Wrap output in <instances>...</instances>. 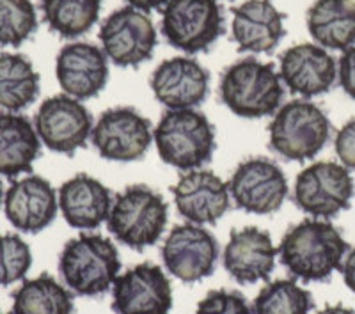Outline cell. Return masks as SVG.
Returning <instances> with one entry per match:
<instances>
[{"label":"cell","mask_w":355,"mask_h":314,"mask_svg":"<svg viewBox=\"0 0 355 314\" xmlns=\"http://www.w3.org/2000/svg\"><path fill=\"white\" fill-rule=\"evenodd\" d=\"M348 243L331 222L306 218L288 229L279 245V258L293 279L325 282L341 268Z\"/></svg>","instance_id":"obj_1"},{"label":"cell","mask_w":355,"mask_h":314,"mask_svg":"<svg viewBox=\"0 0 355 314\" xmlns=\"http://www.w3.org/2000/svg\"><path fill=\"white\" fill-rule=\"evenodd\" d=\"M218 93L231 112L245 119L272 116L284 98L283 80L274 64L254 57L240 59L222 73Z\"/></svg>","instance_id":"obj_2"},{"label":"cell","mask_w":355,"mask_h":314,"mask_svg":"<svg viewBox=\"0 0 355 314\" xmlns=\"http://www.w3.org/2000/svg\"><path fill=\"white\" fill-rule=\"evenodd\" d=\"M121 261L116 245L101 234L82 233L59 256V272L69 291L78 297H98L114 286Z\"/></svg>","instance_id":"obj_3"},{"label":"cell","mask_w":355,"mask_h":314,"mask_svg":"<svg viewBox=\"0 0 355 314\" xmlns=\"http://www.w3.org/2000/svg\"><path fill=\"white\" fill-rule=\"evenodd\" d=\"M153 139L167 166L189 173L201 169L215 153V130L210 119L196 109L166 110Z\"/></svg>","instance_id":"obj_4"},{"label":"cell","mask_w":355,"mask_h":314,"mask_svg":"<svg viewBox=\"0 0 355 314\" xmlns=\"http://www.w3.org/2000/svg\"><path fill=\"white\" fill-rule=\"evenodd\" d=\"M169 208L160 193L148 185H130L114 198L107 226L117 242L144 250L166 231Z\"/></svg>","instance_id":"obj_5"},{"label":"cell","mask_w":355,"mask_h":314,"mask_svg":"<svg viewBox=\"0 0 355 314\" xmlns=\"http://www.w3.org/2000/svg\"><path fill=\"white\" fill-rule=\"evenodd\" d=\"M331 121L322 107L307 100L284 103L268 125L272 151L284 160L315 158L331 137Z\"/></svg>","instance_id":"obj_6"},{"label":"cell","mask_w":355,"mask_h":314,"mask_svg":"<svg viewBox=\"0 0 355 314\" xmlns=\"http://www.w3.org/2000/svg\"><path fill=\"white\" fill-rule=\"evenodd\" d=\"M355 183L350 171L336 162H315L295 180V204L315 218H332L350 208Z\"/></svg>","instance_id":"obj_7"},{"label":"cell","mask_w":355,"mask_h":314,"mask_svg":"<svg viewBox=\"0 0 355 314\" xmlns=\"http://www.w3.org/2000/svg\"><path fill=\"white\" fill-rule=\"evenodd\" d=\"M224 33L217 0H169L162 15V34L174 49L206 52Z\"/></svg>","instance_id":"obj_8"},{"label":"cell","mask_w":355,"mask_h":314,"mask_svg":"<svg viewBox=\"0 0 355 314\" xmlns=\"http://www.w3.org/2000/svg\"><path fill=\"white\" fill-rule=\"evenodd\" d=\"M34 128L41 144L50 151L73 155L85 148L93 133V116L85 105L68 94H57L40 105L34 116Z\"/></svg>","instance_id":"obj_9"},{"label":"cell","mask_w":355,"mask_h":314,"mask_svg":"<svg viewBox=\"0 0 355 314\" xmlns=\"http://www.w3.org/2000/svg\"><path fill=\"white\" fill-rule=\"evenodd\" d=\"M227 186L234 206L247 213H274L288 198V180L283 169L265 157L243 160L234 169Z\"/></svg>","instance_id":"obj_10"},{"label":"cell","mask_w":355,"mask_h":314,"mask_svg":"<svg viewBox=\"0 0 355 314\" xmlns=\"http://www.w3.org/2000/svg\"><path fill=\"white\" fill-rule=\"evenodd\" d=\"M103 52L119 68H135L150 61L157 46V30L151 18L139 9L126 6L117 9L100 28Z\"/></svg>","instance_id":"obj_11"},{"label":"cell","mask_w":355,"mask_h":314,"mask_svg":"<svg viewBox=\"0 0 355 314\" xmlns=\"http://www.w3.org/2000/svg\"><path fill=\"white\" fill-rule=\"evenodd\" d=\"M91 141L101 158L110 162L141 160L153 141L150 119L132 107H114L101 114Z\"/></svg>","instance_id":"obj_12"},{"label":"cell","mask_w":355,"mask_h":314,"mask_svg":"<svg viewBox=\"0 0 355 314\" xmlns=\"http://www.w3.org/2000/svg\"><path fill=\"white\" fill-rule=\"evenodd\" d=\"M162 259L167 272L189 284L210 277L218 259V243L214 234L198 224H182L171 229L162 245Z\"/></svg>","instance_id":"obj_13"},{"label":"cell","mask_w":355,"mask_h":314,"mask_svg":"<svg viewBox=\"0 0 355 314\" xmlns=\"http://www.w3.org/2000/svg\"><path fill=\"white\" fill-rule=\"evenodd\" d=\"M173 286L160 266L141 263L116 279L112 311L116 314H169Z\"/></svg>","instance_id":"obj_14"},{"label":"cell","mask_w":355,"mask_h":314,"mask_svg":"<svg viewBox=\"0 0 355 314\" xmlns=\"http://www.w3.org/2000/svg\"><path fill=\"white\" fill-rule=\"evenodd\" d=\"M59 209V195L49 180L37 174L17 180L4 195L9 224L21 233L36 234L52 224Z\"/></svg>","instance_id":"obj_15"},{"label":"cell","mask_w":355,"mask_h":314,"mask_svg":"<svg viewBox=\"0 0 355 314\" xmlns=\"http://www.w3.org/2000/svg\"><path fill=\"white\" fill-rule=\"evenodd\" d=\"M178 213L198 226L215 224L231 206L230 186L211 171L183 173L173 186Z\"/></svg>","instance_id":"obj_16"},{"label":"cell","mask_w":355,"mask_h":314,"mask_svg":"<svg viewBox=\"0 0 355 314\" xmlns=\"http://www.w3.org/2000/svg\"><path fill=\"white\" fill-rule=\"evenodd\" d=\"M109 57L103 49L91 43L64 44L57 53L55 75L64 94L77 100L94 98L109 80Z\"/></svg>","instance_id":"obj_17"},{"label":"cell","mask_w":355,"mask_h":314,"mask_svg":"<svg viewBox=\"0 0 355 314\" xmlns=\"http://www.w3.org/2000/svg\"><path fill=\"white\" fill-rule=\"evenodd\" d=\"M151 89L167 109H194L208 96L210 73L196 59L173 57L157 66L151 75Z\"/></svg>","instance_id":"obj_18"},{"label":"cell","mask_w":355,"mask_h":314,"mask_svg":"<svg viewBox=\"0 0 355 314\" xmlns=\"http://www.w3.org/2000/svg\"><path fill=\"white\" fill-rule=\"evenodd\" d=\"M279 77L290 93L315 98L334 87L338 66L334 57L320 44H295L281 55Z\"/></svg>","instance_id":"obj_19"},{"label":"cell","mask_w":355,"mask_h":314,"mask_svg":"<svg viewBox=\"0 0 355 314\" xmlns=\"http://www.w3.org/2000/svg\"><path fill=\"white\" fill-rule=\"evenodd\" d=\"M279 249L272 236L259 227L234 229L224 249V268L239 284L266 281L275 268Z\"/></svg>","instance_id":"obj_20"},{"label":"cell","mask_w":355,"mask_h":314,"mask_svg":"<svg viewBox=\"0 0 355 314\" xmlns=\"http://www.w3.org/2000/svg\"><path fill=\"white\" fill-rule=\"evenodd\" d=\"M231 12V34L240 52L272 53L286 34L284 15L272 0H247Z\"/></svg>","instance_id":"obj_21"},{"label":"cell","mask_w":355,"mask_h":314,"mask_svg":"<svg viewBox=\"0 0 355 314\" xmlns=\"http://www.w3.org/2000/svg\"><path fill=\"white\" fill-rule=\"evenodd\" d=\"M59 209L75 229H98L109 218L112 192L96 177L77 174L59 189Z\"/></svg>","instance_id":"obj_22"},{"label":"cell","mask_w":355,"mask_h":314,"mask_svg":"<svg viewBox=\"0 0 355 314\" xmlns=\"http://www.w3.org/2000/svg\"><path fill=\"white\" fill-rule=\"evenodd\" d=\"M40 153V135L28 117L8 110L0 112V176L31 173Z\"/></svg>","instance_id":"obj_23"},{"label":"cell","mask_w":355,"mask_h":314,"mask_svg":"<svg viewBox=\"0 0 355 314\" xmlns=\"http://www.w3.org/2000/svg\"><path fill=\"white\" fill-rule=\"evenodd\" d=\"M307 28L320 46L345 52L355 44V2L316 0L307 9Z\"/></svg>","instance_id":"obj_24"},{"label":"cell","mask_w":355,"mask_h":314,"mask_svg":"<svg viewBox=\"0 0 355 314\" xmlns=\"http://www.w3.org/2000/svg\"><path fill=\"white\" fill-rule=\"evenodd\" d=\"M40 96V73L21 53H0V107L20 112Z\"/></svg>","instance_id":"obj_25"},{"label":"cell","mask_w":355,"mask_h":314,"mask_svg":"<svg viewBox=\"0 0 355 314\" xmlns=\"http://www.w3.org/2000/svg\"><path fill=\"white\" fill-rule=\"evenodd\" d=\"M11 297L12 314H75L71 291L50 274L24 281Z\"/></svg>","instance_id":"obj_26"},{"label":"cell","mask_w":355,"mask_h":314,"mask_svg":"<svg viewBox=\"0 0 355 314\" xmlns=\"http://www.w3.org/2000/svg\"><path fill=\"white\" fill-rule=\"evenodd\" d=\"M44 24L59 36H82L98 21L101 0H40Z\"/></svg>","instance_id":"obj_27"},{"label":"cell","mask_w":355,"mask_h":314,"mask_svg":"<svg viewBox=\"0 0 355 314\" xmlns=\"http://www.w3.org/2000/svg\"><path fill=\"white\" fill-rule=\"evenodd\" d=\"M313 307V295L291 279L268 282L252 304L254 314H309Z\"/></svg>","instance_id":"obj_28"},{"label":"cell","mask_w":355,"mask_h":314,"mask_svg":"<svg viewBox=\"0 0 355 314\" xmlns=\"http://www.w3.org/2000/svg\"><path fill=\"white\" fill-rule=\"evenodd\" d=\"M37 30L31 0H0V46H20Z\"/></svg>","instance_id":"obj_29"},{"label":"cell","mask_w":355,"mask_h":314,"mask_svg":"<svg viewBox=\"0 0 355 314\" xmlns=\"http://www.w3.org/2000/svg\"><path fill=\"white\" fill-rule=\"evenodd\" d=\"M33 266L31 247L15 233L0 234V286L21 281Z\"/></svg>","instance_id":"obj_30"},{"label":"cell","mask_w":355,"mask_h":314,"mask_svg":"<svg viewBox=\"0 0 355 314\" xmlns=\"http://www.w3.org/2000/svg\"><path fill=\"white\" fill-rule=\"evenodd\" d=\"M196 314H254L240 291L214 290L199 302Z\"/></svg>","instance_id":"obj_31"},{"label":"cell","mask_w":355,"mask_h":314,"mask_svg":"<svg viewBox=\"0 0 355 314\" xmlns=\"http://www.w3.org/2000/svg\"><path fill=\"white\" fill-rule=\"evenodd\" d=\"M334 149L339 164L347 167L348 171H355V117L338 130Z\"/></svg>","instance_id":"obj_32"},{"label":"cell","mask_w":355,"mask_h":314,"mask_svg":"<svg viewBox=\"0 0 355 314\" xmlns=\"http://www.w3.org/2000/svg\"><path fill=\"white\" fill-rule=\"evenodd\" d=\"M338 78L345 93L355 100V44L345 50L343 55L339 57Z\"/></svg>","instance_id":"obj_33"},{"label":"cell","mask_w":355,"mask_h":314,"mask_svg":"<svg viewBox=\"0 0 355 314\" xmlns=\"http://www.w3.org/2000/svg\"><path fill=\"white\" fill-rule=\"evenodd\" d=\"M339 270H341V274H343L345 284L348 286V290L355 293V249H352L350 252L345 256Z\"/></svg>","instance_id":"obj_34"},{"label":"cell","mask_w":355,"mask_h":314,"mask_svg":"<svg viewBox=\"0 0 355 314\" xmlns=\"http://www.w3.org/2000/svg\"><path fill=\"white\" fill-rule=\"evenodd\" d=\"M126 2H128V6H132V8L139 9L142 12L155 11V9L166 8L169 4V0H126Z\"/></svg>","instance_id":"obj_35"},{"label":"cell","mask_w":355,"mask_h":314,"mask_svg":"<svg viewBox=\"0 0 355 314\" xmlns=\"http://www.w3.org/2000/svg\"><path fill=\"white\" fill-rule=\"evenodd\" d=\"M318 314H355V311L350 309V307H345L343 304H336V306H327Z\"/></svg>","instance_id":"obj_36"},{"label":"cell","mask_w":355,"mask_h":314,"mask_svg":"<svg viewBox=\"0 0 355 314\" xmlns=\"http://www.w3.org/2000/svg\"><path fill=\"white\" fill-rule=\"evenodd\" d=\"M4 186H2V183H0V206L4 204Z\"/></svg>","instance_id":"obj_37"},{"label":"cell","mask_w":355,"mask_h":314,"mask_svg":"<svg viewBox=\"0 0 355 314\" xmlns=\"http://www.w3.org/2000/svg\"><path fill=\"white\" fill-rule=\"evenodd\" d=\"M0 314H6V313H2V311H0Z\"/></svg>","instance_id":"obj_38"}]
</instances>
